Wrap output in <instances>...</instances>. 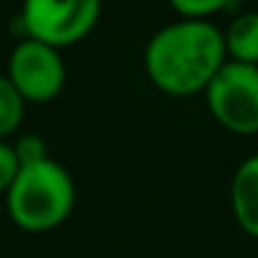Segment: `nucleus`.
Returning <instances> with one entry per match:
<instances>
[{"label": "nucleus", "instance_id": "nucleus-8", "mask_svg": "<svg viewBox=\"0 0 258 258\" xmlns=\"http://www.w3.org/2000/svg\"><path fill=\"white\" fill-rule=\"evenodd\" d=\"M23 115H25V98L8 76L0 73V138L3 141L5 136L18 131Z\"/></svg>", "mask_w": 258, "mask_h": 258}, {"label": "nucleus", "instance_id": "nucleus-5", "mask_svg": "<svg viewBox=\"0 0 258 258\" xmlns=\"http://www.w3.org/2000/svg\"><path fill=\"white\" fill-rule=\"evenodd\" d=\"M5 76L25 100H50L66 86V60L55 45L23 38L10 50Z\"/></svg>", "mask_w": 258, "mask_h": 258}, {"label": "nucleus", "instance_id": "nucleus-2", "mask_svg": "<svg viewBox=\"0 0 258 258\" xmlns=\"http://www.w3.org/2000/svg\"><path fill=\"white\" fill-rule=\"evenodd\" d=\"M76 203V178L60 161L23 163L5 190L10 218L25 231H50L68 218Z\"/></svg>", "mask_w": 258, "mask_h": 258}, {"label": "nucleus", "instance_id": "nucleus-6", "mask_svg": "<svg viewBox=\"0 0 258 258\" xmlns=\"http://www.w3.org/2000/svg\"><path fill=\"white\" fill-rule=\"evenodd\" d=\"M231 206L238 223L251 236H258V151L246 156L233 171Z\"/></svg>", "mask_w": 258, "mask_h": 258}, {"label": "nucleus", "instance_id": "nucleus-4", "mask_svg": "<svg viewBox=\"0 0 258 258\" xmlns=\"http://www.w3.org/2000/svg\"><path fill=\"white\" fill-rule=\"evenodd\" d=\"M98 15L100 0H23L18 23L25 38L58 48L90 33Z\"/></svg>", "mask_w": 258, "mask_h": 258}, {"label": "nucleus", "instance_id": "nucleus-3", "mask_svg": "<svg viewBox=\"0 0 258 258\" xmlns=\"http://www.w3.org/2000/svg\"><path fill=\"white\" fill-rule=\"evenodd\" d=\"M206 90L211 113L236 133H258V63L223 60Z\"/></svg>", "mask_w": 258, "mask_h": 258}, {"label": "nucleus", "instance_id": "nucleus-11", "mask_svg": "<svg viewBox=\"0 0 258 258\" xmlns=\"http://www.w3.org/2000/svg\"><path fill=\"white\" fill-rule=\"evenodd\" d=\"M18 168H20V163H18V156L13 151V143L0 138V193L8 190V185L13 183Z\"/></svg>", "mask_w": 258, "mask_h": 258}, {"label": "nucleus", "instance_id": "nucleus-7", "mask_svg": "<svg viewBox=\"0 0 258 258\" xmlns=\"http://www.w3.org/2000/svg\"><path fill=\"white\" fill-rule=\"evenodd\" d=\"M226 55L243 63H258V10L238 13L223 30Z\"/></svg>", "mask_w": 258, "mask_h": 258}, {"label": "nucleus", "instance_id": "nucleus-10", "mask_svg": "<svg viewBox=\"0 0 258 258\" xmlns=\"http://www.w3.org/2000/svg\"><path fill=\"white\" fill-rule=\"evenodd\" d=\"M228 0H171V5L183 18H206L223 8Z\"/></svg>", "mask_w": 258, "mask_h": 258}, {"label": "nucleus", "instance_id": "nucleus-1", "mask_svg": "<svg viewBox=\"0 0 258 258\" xmlns=\"http://www.w3.org/2000/svg\"><path fill=\"white\" fill-rule=\"evenodd\" d=\"M223 60V30L208 18H180L161 25L143 50L146 73L173 95L203 90Z\"/></svg>", "mask_w": 258, "mask_h": 258}, {"label": "nucleus", "instance_id": "nucleus-9", "mask_svg": "<svg viewBox=\"0 0 258 258\" xmlns=\"http://www.w3.org/2000/svg\"><path fill=\"white\" fill-rule=\"evenodd\" d=\"M13 151L18 156V163H35V161H43V158H50L48 153V143L40 133H20L13 143Z\"/></svg>", "mask_w": 258, "mask_h": 258}]
</instances>
